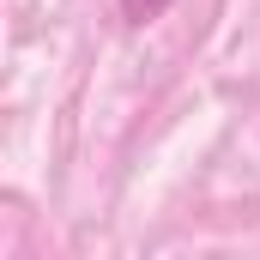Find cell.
<instances>
[{"mask_svg": "<svg viewBox=\"0 0 260 260\" xmlns=\"http://www.w3.org/2000/svg\"><path fill=\"white\" fill-rule=\"evenodd\" d=\"M121 12H127V24H157L170 12V0H121Z\"/></svg>", "mask_w": 260, "mask_h": 260, "instance_id": "1", "label": "cell"}]
</instances>
